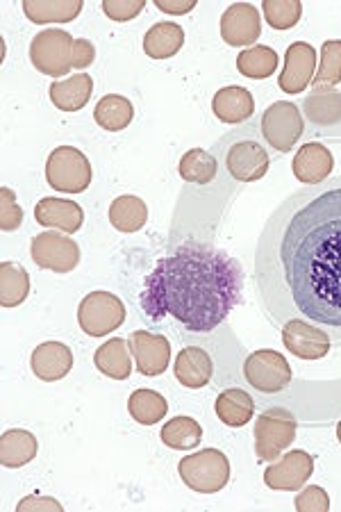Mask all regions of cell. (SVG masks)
<instances>
[{"mask_svg": "<svg viewBox=\"0 0 341 512\" xmlns=\"http://www.w3.org/2000/svg\"><path fill=\"white\" fill-rule=\"evenodd\" d=\"M314 89L335 87L341 82V41L330 39L321 48V64L314 76Z\"/></svg>", "mask_w": 341, "mask_h": 512, "instance_id": "cell-37", "label": "cell"}, {"mask_svg": "<svg viewBox=\"0 0 341 512\" xmlns=\"http://www.w3.org/2000/svg\"><path fill=\"white\" fill-rule=\"evenodd\" d=\"M282 342L287 351L301 360H321L330 353V337L321 328L307 324L303 319H289L282 324Z\"/></svg>", "mask_w": 341, "mask_h": 512, "instance_id": "cell-14", "label": "cell"}, {"mask_svg": "<svg viewBox=\"0 0 341 512\" xmlns=\"http://www.w3.org/2000/svg\"><path fill=\"white\" fill-rule=\"evenodd\" d=\"M291 169H294L298 183L321 185L326 183L332 169H335V158H332L328 146L312 142L298 148L294 162H291Z\"/></svg>", "mask_w": 341, "mask_h": 512, "instance_id": "cell-17", "label": "cell"}, {"mask_svg": "<svg viewBox=\"0 0 341 512\" xmlns=\"http://www.w3.org/2000/svg\"><path fill=\"white\" fill-rule=\"evenodd\" d=\"M19 512H26V510H57L62 512V503L55 501V499H48V497H30V499H23L19 506H16Z\"/></svg>", "mask_w": 341, "mask_h": 512, "instance_id": "cell-43", "label": "cell"}, {"mask_svg": "<svg viewBox=\"0 0 341 512\" xmlns=\"http://www.w3.org/2000/svg\"><path fill=\"white\" fill-rule=\"evenodd\" d=\"M30 276L28 271L16 262L0 264V305L3 308H16L28 299Z\"/></svg>", "mask_w": 341, "mask_h": 512, "instance_id": "cell-32", "label": "cell"}, {"mask_svg": "<svg viewBox=\"0 0 341 512\" xmlns=\"http://www.w3.org/2000/svg\"><path fill=\"white\" fill-rule=\"evenodd\" d=\"M155 7L164 14H189L196 7V0H155Z\"/></svg>", "mask_w": 341, "mask_h": 512, "instance_id": "cell-42", "label": "cell"}, {"mask_svg": "<svg viewBox=\"0 0 341 512\" xmlns=\"http://www.w3.org/2000/svg\"><path fill=\"white\" fill-rule=\"evenodd\" d=\"M73 46H76V39L69 32L41 30L30 44V62L44 76H69L73 69Z\"/></svg>", "mask_w": 341, "mask_h": 512, "instance_id": "cell-6", "label": "cell"}, {"mask_svg": "<svg viewBox=\"0 0 341 512\" xmlns=\"http://www.w3.org/2000/svg\"><path fill=\"white\" fill-rule=\"evenodd\" d=\"M82 12V0H23V14L37 26L71 23Z\"/></svg>", "mask_w": 341, "mask_h": 512, "instance_id": "cell-25", "label": "cell"}, {"mask_svg": "<svg viewBox=\"0 0 341 512\" xmlns=\"http://www.w3.org/2000/svg\"><path fill=\"white\" fill-rule=\"evenodd\" d=\"M30 367L32 374H35L39 381H62V378L69 376L73 369V353L69 346L62 342H44L32 351Z\"/></svg>", "mask_w": 341, "mask_h": 512, "instance_id": "cell-18", "label": "cell"}, {"mask_svg": "<svg viewBox=\"0 0 341 512\" xmlns=\"http://www.w3.org/2000/svg\"><path fill=\"white\" fill-rule=\"evenodd\" d=\"M178 171L180 178L191 185H210L214 183L216 173H219V164H216L214 155L205 151V148H189L180 158Z\"/></svg>", "mask_w": 341, "mask_h": 512, "instance_id": "cell-31", "label": "cell"}, {"mask_svg": "<svg viewBox=\"0 0 341 512\" xmlns=\"http://www.w3.org/2000/svg\"><path fill=\"white\" fill-rule=\"evenodd\" d=\"M46 180L62 194H82L91 183V162L80 148L57 146L46 160Z\"/></svg>", "mask_w": 341, "mask_h": 512, "instance_id": "cell-5", "label": "cell"}, {"mask_svg": "<svg viewBox=\"0 0 341 512\" xmlns=\"http://www.w3.org/2000/svg\"><path fill=\"white\" fill-rule=\"evenodd\" d=\"M298 421L287 408L264 410L255 421V453L260 462L280 458L296 440Z\"/></svg>", "mask_w": 341, "mask_h": 512, "instance_id": "cell-4", "label": "cell"}, {"mask_svg": "<svg viewBox=\"0 0 341 512\" xmlns=\"http://www.w3.org/2000/svg\"><path fill=\"white\" fill-rule=\"evenodd\" d=\"M176 381L187 387V390H203L210 385L214 376V362L212 355L201 346H187L182 349L176 358V367H173Z\"/></svg>", "mask_w": 341, "mask_h": 512, "instance_id": "cell-20", "label": "cell"}, {"mask_svg": "<svg viewBox=\"0 0 341 512\" xmlns=\"http://www.w3.org/2000/svg\"><path fill=\"white\" fill-rule=\"evenodd\" d=\"M255 285L273 326L303 319L341 346V176L278 205L257 239Z\"/></svg>", "mask_w": 341, "mask_h": 512, "instance_id": "cell-1", "label": "cell"}, {"mask_svg": "<svg viewBox=\"0 0 341 512\" xmlns=\"http://www.w3.org/2000/svg\"><path fill=\"white\" fill-rule=\"evenodd\" d=\"M244 376L257 392L278 394L285 392L291 383V365L282 353L260 349L246 358Z\"/></svg>", "mask_w": 341, "mask_h": 512, "instance_id": "cell-9", "label": "cell"}, {"mask_svg": "<svg viewBox=\"0 0 341 512\" xmlns=\"http://www.w3.org/2000/svg\"><path fill=\"white\" fill-rule=\"evenodd\" d=\"M23 221V210L16 203V196L10 187L0 189V228L5 233H12V230L21 228Z\"/></svg>", "mask_w": 341, "mask_h": 512, "instance_id": "cell-38", "label": "cell"}, {"mask_svg": "<svg viewBox=\"0 0 341 512\" xmlns=\"http://www.w3.org/2000/svg\"><path fill=\"white\" fill-rule=\"evenodd\" d=\"M212 112L219 121L237 126V123H246L253 117L255 98L246 87H223L212 98Z\"/></svg>", "mask_w": 341, "mask_h": 512, "instance_id": "cell-21", "label": "cell"}, {"mask_svg": "<svg viewBox=\"0 0 341 512\" xmlns=\"http://www.w3.org/2000/svg\"><path fill=\"white\" fill-rule=\"evenodd\" d=\"M237 69L244 78L264 80L276 73L278 53L269 46H251L237 55Z\"/></svg>", "mask_w": 341, "mask_h": 512, "instance_id": "cell-34", "label": "cell"}, {"mask_svg": "<svg viewBox=\"0 0 341 512\" xmlns=\"http://www.w3.org/2000/svg\"><path fill=\"white\" fill-rule=\"evenodd\" d=\"M30 255L37 267L55 271V274H69L80 264V246L53 230H46L32 239Z\"/></svg>", "mask_w": 341, "mask_h": 512, "instance_id": "cell-10", "label": "cell"}, {"mask_svg": "<svg viewBox=\"0 0 341 512\" xmlns=\"http://www.w3.org/2000/svg\"><path fill=\"white\" fill-rule=\"evenodd\" d=\"M144 7V0H105L103 12L107 19H112L116 23H126L144 12Z\"/></svg>", "mask_w": 341, "mask_h": 512, "instance_id": "cell-40", "label": "cell"}, {"mask_svg": "<svg viewBox=\"0 0 341 512\" xmlns=\"http://www.w3.org/2000/svg\"><path fill=\"white\" fill-rule=\"evenodd\" d=\"M226 169L228 173L239 183H255L262 180L271 167V158L266 153V148L253 137H241L237 142H232L226 153Z\"/></svg>", "mask_w": 341, "mask_h": 512, "instance_id": "cell-11", "label": "cell"}, {"mask_svg": "<svg viewBox=\"0 0 341 512\" xmlns=\"http://www.w3.org/2000/svg\"><path fill=\"white\" fill-rule=\"evenodd\" d=\"M35 219L39 226L44 228H55L62 230L66 235L78 233L85 224V212L78 203L73 201H64V198H41L35 208Z\"/></svg>", "mask_w": 341, "mask_h": 512, "instance_id": "cell-19", "label": "cell"}, {"mask_svg": "<svg viewBox=\"0 0 341 512\" xmlns=\"http://www.w3.org/2000/svg\"><path fill=\"white\" fill-rule=\"evenodd\" d=\"M314 472V460L305 451H289L278 462L269 465L264 472L266 487L278 492H298L310 481Z\"/></svg>", "mask_w": 341, "mask_h": 512, "instance_id": "cell-13", "label": "cell"}, {"mask_svg": "<svg viewBox=\"0 0 341 512\" xmlns=\"http://www.w3.org/2000/svg\"><path fill=\"white\" fill-rule=\"evenodd\" d=\"M262 35L260 10L251 3L230 5L221 16V39L228 46H248L255 44Z\"/></svg>", "mask_w": 341, "mask_h": 512, "instance_id": "cell-15", "label": "cell"}, {"mask_svg": "<svg viewBox=\"0 0 341 512\" xmlns=\"http://www.w3.org/2000/svg\"><path fill=\"white\" fill-rule=\"evenodd\" d=\"M91 92H94V80L87 73H76V76L55 80L48 94L60 112H80L87 107Z\"/></svg>", "mask_w": 341, "mask_h": 512, "instance_id": "cell-23", "label": "cell"}, {"mask_svg": "<svg viewBox=\"0 0 341 512\" xmlns=\"http://www.w3.org/2000/svg\"><path fill=\"white\" fill-rule=\"evenodd\" d=\"M178 474L189 490L198 494H216L230 483V460L219 449H203L182 458Z\"/></svg>", "mask_w": 341, "mask_h": 512, "instance_id": "cell-3", "label": "cell"}, {"mask_svg": "<svg viewBox=\"0 0 341 512\" xmlns=\"http://www.w3.org/2000/svg\"><path fill=\"white\" fill-rule=\"evenodd\" d=\"M244 294V269L228 251L187 242L155 264L141 289L148 319L173 317L189 333H212Z\"/></svg>", "mask_w": 341, "mask_h": 512, "instance_id": "cell-2", "label": "cell"}, {"mask_svg": "<svg viewBox=\"0 0 341 512\" xmlns=\"http://www.w3.org/2000/svg\"><path fill=\"white\" fill-rule=\"evenodd\" d=\"M132 117H135V107H132L128 98L121 94L103 96L101 101L96 103V110H94L96 123L107 132L126 130L132 123Z\"/></svg>", "mask_w": 341, "mask_h": 512, "instance_id": "cell-29", "label": "cell"}, {"mask_svg": "<svg viewBox=\"0 0 341 512\" xmlns=\"http://www.w3.org/2000/svg\"><path fill=\"white\" fill-rule=\"evenodd\" d=\"M162 442L169 449L189 451L196 449L203 440V428L191 417H173L162 426Z\"/></svg>", "mask_w": 341, "mask_h": 512, "instance_id": "cell-35", "label": "cell"}, {"mask_svg": "<svg viewBox=\"0 0 341 512\" xmlns=\"http://www.w3.org/2000/svg\"><path fill=\"white\" fill-rule=\"evenodd\" d=\"M316 76V51L312 44L296 41L287 48L285 69L280 76V89L285 94H303Z\"/></svg>", "mask_w": 341, "mask_h": 512, "instance_id": "cell-16", "label": "cell"}, {"mask_svg": "<svg viewBox=\"0 0 341 512\" xmlns=\"http://www.w3.org/2000/svg\"><path fill=\"white\" fill-rule=\"evenodd\" d=\"M262 10L273 30H291L301 21L303 3L301 0H264Z\"/></svg>", "mask_w": 341, "mask_h": 512, "instance_id": "cell-36", "label": "cell"}, {"mask_svg": "<svg viewBox=\"0 0 341 512\" xmlns=\"http://www.w3.org/2000/svg\"><path fill=\"white\" fill-rule=\"evenodd\" d=\"M260 130L264 142L278 153H289L298 144L305 132V119L298 105L278 101L269 105L260 119Z\"/></svg>", "mask_w": 341, "mask_h": 512, "instance_id": "cell-7", "label": "cell"}, {"mask_svg": "<svg viewBox=\"0 0 341 512\" xmlns=\"http://www.w3.org/2000/svg\"><path fill=\"white\" fill-rule=\"evenodd\" d=\"M126 321V305L112 292H91L80 301L78 324L89 337H105Z\"/></svg>", "mask_w": 341, "mask_h": 512, "instance_id": "cell-8", "label": "cell"}, {"mask_svg": "<svg viewBox=\"0 0 341 512\" xmlns=\"http://www.w3.org/2000/svg\"><path fill=\"white\" fill-rule=\"evenodd\" d=\"M185 44V30L173 21H162L146 32L144 53L153 60H169Z\"/></svg>", "mask_w": 341, "mask_h": 512, "instance_id": "cell-28", "label": "cell"}, {"mask_svg": "<svg viewBox=\"0 0 341 512\" xmlns=\"http://www.w3.org/2000/svg\"><path fill=\"white\" fill-rule=\"evenodd\" d=\"M96 369L112 381H126L132 374V353L128 342L121 337H112L103 346H98L94 353Z\"/></svg>", "mask_w": 341, "mask_h": 512, "instance_id": "cell-24", "label": "cell"}, {"mask_svg": "<svg viewBox=\"0 0 341 512\" xmlns=\"http://www.w3.org/2000/svg\"><path fill=\"white\" fill-rule=\"evenodd\" d=\"M214 412L226 426L241 428L251 421L255 412V401L246 390L232 387V390H223L219 396H216Z\"/></svg>", "mask_w": 341, "mask_h": 512, "instance_id": "cell-27", "label": "cell"}, {"mask_svg": "<svg viewBox=\"0 0 341 512\" xmlns=\"http://www.w3.org/2000/svg\"><path fill=\"white\" fill-rule=\"evenodd\" d=\"M39 442L37 437L23 428H14L0 437V462L7 469H19L26 467L28 462L37 458Z\"/></svg>", "mask_w": 341, "mask_h": 512, "instance_id": "cell-26", "label": "cell"}, {"mask_svg": "<svg viewBox=\"0 0 341 512\" xmlns=\"http://www.w3.org/2000/svg\"><path fill=\"white\" fill-rule=\"evenodd\" d=\"M294 506L298 512H328L330 497L323 487L307 485V487H301V494H296Z\"/></svg>", "mask_w": 341, "mask_h": 512, "instance_id": "cell-39", "label": "cell"}, {"mask_svg": "<svg viewBox=\"0 0 341 512\" xmlns=\"http://www.w3.org/2000/svg\"><path fill=\"white\" fill-rule=\"evenodd\" d=\"M148 221V205L139 196H119L110 205V224L121 233H137Z\"/></svg>", "mask_w": 341, "mask_h": 512, "instance_id": "cell-30", "label": "cell"}, {"mask_svg": "<svg viewBox=\"0 0 341 512\" xmlns=\"http://www.w3.org/2000/svg\"><path fill=\"white\" fill-rule=\"evenodd\" d=\"M132 358H135L137 371L144 376H162L171 362V344L164 335L148 333V330H135L128 337Z\"/></svg>", "mask_w": 341, "mask_h": 512, "instance_id": "cell-12", "label": "cell"}, {"mask_svg": "<svg viewBox=\"0 0 341 512\" xmlns=\"http://www.w3.org/2000/svg\"><path fill=\"white\" fill-rule=\"evenodd\" d=\"M305 119L316 128H332L341 123V92L335 87L312 89L303 103Z\"/></svg>", "mask_w": 341, "mask_h": 512, "instance_id": "cell-22", "label": "cell"}, {"mask_svg": "<svg viewBox=\"0 0 341 512\" xmlns=\"http://www.w3.org/2000/svg\"><path fill=\"white\" fill-rule=\"evenodd\" d=\"M130 417L141 426H155L166 417L169 403L164 396L155 390H135L128 399Z\"/></svg>", "mask_w": 341, "mask_h": 512, "instance_id": "cell-33", "label": "cell"}, {"mask_svg": "<svg viewBox=\"0 0 341 512\" xmlns=\"http://www.w3.org/2000/svg\"><path fill=\"white\" fill-rule=\"evenodd\" d=\"M96 48L87 39H76V46H73V69H87V66L94 64Z\"/></svg>", "mask_w": 341, "mask_h": 512, "instance_id": "cell-41", "label": "cell"}, {"mask_svg": "<svg viewBox=\"0 0 341 512\" xmlns=\"http://www.w3.org/2000/svg\"><path fill=\"white\" fill-rule=\"evenodd\" d=\"M337 440L341 442V421H339V424H337Z\"/></svg>", "mask_w": 341, "mask_h": 512, "instance_id": "cell-44", "label": "cell"}]
</instances>
